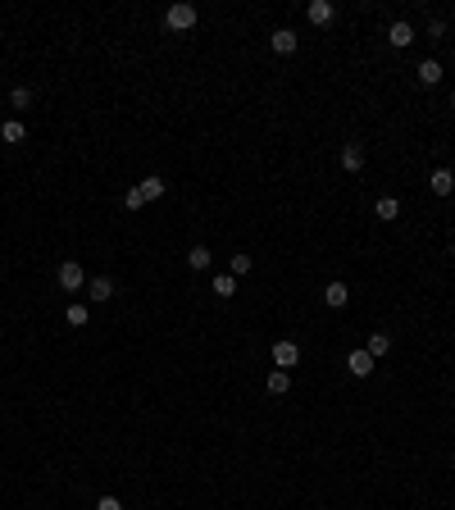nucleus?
Listing matches in <instances>:
<instances>
[{"instance_id":"1","label":"nucleus","mask_w":455,"mask_h":510,"mask_svg":"<svg viewBox=\"0 0 455 510\" xmlns=\"http://www.w3.org/2000/svg\"><path fill=\"white\" fill-rule=\"evenodd\" d=\"M164 23H169L174 33H192V28H196V5H169Z\"/></svg>"},{"instance_id":"2","label":"nucleus","mask_w":455,"mask_h":510,"mask_svg":"<svg viewBox=\"0 0 455 510\" xmlns=\"http://www.w3.org/2000/svg\"><path fill=\"white\" fill-rule=\"evenodd\" d=\"M55 278H59L64 292H82V264H77V260H64L59 269H55Z\"/></svg>"},{"instance_id":"3","label":"nucleus","mask_w":455,"mask_h":510,"mask_svg":"<svg viewBox=\"0 0 455 510\" xmlns=\"http://www.w3.org/2000/svg\"><path fill=\"white\" fill-rule=\"evenodd\" d=\"M273 365H278V370H292V365H301V347H296V342H287V337H282V342H273Z\"/></svg>"},{"instance_id":"4","label":"nucleus","mask_w":455,"mask_h":510,"mask_svg":"<svg viewBox=\"0 0 455 510\" xmlns=\"http://www.w3.org/2000/svg\"><path fill=\"white\" fill-rule=\"evenodd\" d=\"M342 169H346V174H360V169H364V146H360V141H346V146H342Z\"/></svg>"},{"instance_id":"5","label":"nucleus","mask_w":455,"mask_h":510,"mask_svg":"<svg viewBox=\"0 0 455 510\" xmlns=\"http://www.w3.org/2000/svg\"><path fill=\"white\" fill-rule=\"evenodd\" d=\"M264 392H269V397H287V392H292V374H287V370L264 374Z\"/></svg>"},{"instance_id":"6","label":"nucleus","mask_w":455,"mask_h":510,"mask_svg":"<svg viewBox=\"0 0 455 510\" xmlns=\"http://www.w3.org/2000/svg\"><path fill=\"white\" fill-rule=\"evenodd\" d=\"M346 370L355 374V379H369V374H373V356H369L364 347H360V351H351V356H346Z\"/></svg>"},{"instance_id":"7","label":"nucleus","mask_w":455,"mask_h":510,"mask_svg":"<svg viewBox=\"0 0 455 510\" xmlns=\"http://www.w3.org/2000/svg\"><path fill=\"white\" fill-rule=\"evenodd\" d=\"M346 301H351V287H346V282H328V287H324V305H328V310H342Z\"/></svg>"},{"instance_id":"8","label":"nucleus","mask_w":455,"mask_h":510,"mask_svg":"<svg viewBox=\"0 0 455 510\" xmlns=\"http://www.w3.org/2000/svg\"><path fill=\"white\" fill-rule=\"evenodd\" d=\"M269 46H273V51H278V55H292L296 46H301V37H296L292 28H278V33L269 37Z\"/></svg>"},{"instance_id":"9","label":"nucleus","mask_w":455,"mask_h":510,"mask_svg":"<svg viewBox=\"0 0 455 510\" xmlns=\"http://www.w3.org/2000/svg\"><path fill=\"white\" fill-rule=\"evenodd\" d=\"M442 73H446V69L437 64V60H423V64L414 69V78H419L423 87H437V82H442Z\"/></svg>"},{"instance_id":"10","label":"nucleus","mask_w":455,"mask_h":510,"mask_svg":"<svg viewBox=\"0 0 455 510\" xmlns=\"http://www.w3.org/2000/svg\"><path fill=\"white\" fill-rule=\"evenodd\" d=\"M428 187H433V196H451L455 192V174H451V169H433Z\"/></svg>"},{"instance_id":"11","label":"nucleus","mask_w":455,"mask_h":510,"mask_svg":"<svg viewBox=\"0 0 455 510\" xmlns=\"http://www.w3.org/2000/svg\"><path fill=\"white\" fill-rule=\"evenodd\" d=\"M387 42L396 46V51H405V46L414 42V28H410V23H391V28H387Z\"/></svg>"},{"instance_id":"12","label":"nucleus","mask_w":455,"mask_h":510,"mask_svg":"<svg viewBox=\"0 0 455 510\" xmlns=\"http://www.w3.org/2000/svg\"><path fill=\"white\" fill-rule=\"evenodd\" d=\"M333 19H337V5H333V0H315V5H310V23L324 28V23H333Z\"/></svg>"},{"instance_id":"13","label":"nucleus","mask_w":455,"mask_h":510,"mask_svg":"<svg viewBox=\"0 0 455 510\" xmlns=\"http://www.w3.org/2000/svg\"><path fill=\"white\" fill-rule=\"evenodd\" d=\"M373 215H378L382 224H391V219L401 215V201H396V196H378V206H373Z\"/></svg>"},{"instance_id":"14","label":"nucleus","mask_w":455,"mask_h":510,"mask_svg":"<svg viewBox=\"0 0 455 510\" xmlns=\"http://www.w3.org/2000/svg\"><path fill=\"white\" fill-rule=\"evenodd\" d=\"M364 351H369V356H373V360H382V356H387V351H391V337H387V333H369Z\"/></svg>"},{"instance_id":"15","label":"nucleus","mask_w":455,"mask_h":510,"mask_svg":"<svg viewBox=\"0 0 455 510\" xmlns=\"http://www.w3.org/2000/svg\"><path fill=\"white\" fill-rule=\"evenodd\" d=\"M87 296H91V301H109V296H114V282H109V278H91L87 282Z\"/></svg>"},{"instance_id":"16","label":"nucleus","mask_w":455,"mask_h":510,"mask_svg":"<svg viewBox=\"0 0 455 510\" xmlns=\"http://www.w3.org/2000/svg\"><path fill=\"white\" fill-rule=\"evenodd\" d=\"M210 292H214V296H223V301H228V296L237 292V278H232V273H214V282H210Z\"/></svg>"},{"instance_id":"17","label":"nucleus","mask_w":455,"mask_h":510,"mask_svg":"<svg viewBox=\"0 0 455 510\" xmlns=\"http://www.w3.org/2000/svg\"><path fill=\"white\" fill-rule=\"evenodd\" d=\"M137 192H141V201H160V196H164V178H141Z\"/></svg>"},{"instance_id":"18","label":"nucleus","mask_w":455,"mask_h":510,"mask_svg":"<svg viewBox=\"0 0 455 510\" xmlns=\"http://www.w3.org/2000/svg\"><path fill=\"white\" fill-rule=\"evenodd\" d=\"M210 260H214V255H210V246H192V251H187V264H192L196 273L210 269Z\"/></svg>"},{"instance_id":"19","label":"nucleus","mask_w":455,"mask_h":510,"mask_svg":"<svg viewBox=\"0 0 455 510\" xmlns=\"http://www.w3.org/2000/svg\"><path fill=\"white\" fill-rule=\"evenodd\" d=\"M64 319H68V324H73V328H87L91 310H87V305H82V301H73V305H68V310H64Z\"/></svg>"},{"instance_id":"20","label":"nucleus","mask_w":455,"mask_h":510,"mask_svg":"<svg viewBox=\"0 0 455 510\" xmlns=\"http://www.w3.org/2000/svg\"><path fill=\"white\" fill-rule=\"evenodd\" d=\"M0 137H5V141L14 146V141H23V137H28V128H23L19 119H5V123H0Z\"/></svg>"},{"instance_id":"21","label":"nucleus","mask_w":455,"mask_h":510,"mask_svg":"<svg viewBox=\"0 0 455 510\" xmlns=\"http://www.w3.org/2000/svg\"><path fill=\"white\" fill-rule=\"evenodd\" d=\"M10 105L14 109H28V105H32V91H28V87H14L10 91Z\"/></svg>"},{"instance_id":"22","label":"nucleus","mask_w":455,"mask_h":510,"mask_svg":"<svg viewBox=\"0 0 455 510\" xmlns=\"http://www.w3.org/2000/svg\"><path fill=\"white\" fill-rule=\"evenodd\" d=\"M228 264H232V278H241V273H250V255H232V260H228Z\"/></svg>"},{"instance_id":"23","label":"nucleus","mask_w":455,"mask_h":510,"mask_svg":"<svg viewBox=\"0 0 455 510\" xmlns=\"http://www.w3.org/2000/svg\"><path fill=\"white\" fill-rule=\"evenodd\" d=\"M123 206H128V210H141L146 201H141V192H137V187H128V192H123Z\"/></svg>"},{"instance_id":"24","label":"nucleus","mask_w":455,"mask_h":510,"mask_svg":"<svg viewBox=\"0 0 455 510\" xmlns=\"http://www.w3.org/2000/svg\"><path fill=\"white\" fill-rule=\"evenodd\" d=\"M96 510H123V501H119V497H100Z\"/></svg>"},{"instance_id":"25","label":"nucleus","mask_w":455,"mask_h":510,"mask_svg":"<svg viewBox=\"0 0 455 510\" xmlns=\"http://www.w3.org/2000/svg\"><path fill=\"white\" fill-rule=\"evenodd\" d=\"M451 255H455V242H451Z\"/></svg>"}]
</instances>
